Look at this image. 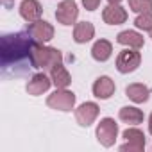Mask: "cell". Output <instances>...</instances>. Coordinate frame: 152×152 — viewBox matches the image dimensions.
I'll return each mask as SVG.
<instances>
[{"instance_id": "1", "label": "cell", "mask_w": 152, "mask_h": 152, "mask_svg": "<svg viewBox=\"0 0 152 152\" xmlns=\"http://www.w3.org/2000/svg\"><path fill=\"white\" fill-rule=\"evenodd\" d=\"M34 38L25 31V32H13V34H4L0 41V61L2 68L7 72L9 68L16 66H29L32 68L31 63V52L34 47Z\"/></svg>"}, {"instance_id": "2", "label": "cell", "mask_w": 152, "mask_h": 152, "mask_svg": "<svg viewBox=\"0 0 152 152\" xmlns=\"http://www.w3.org/2000/svg\"><path fill=\"white\" fill-rule=\"evenodd\" d=\"M31 63H32V68H38V70H52L56 64L63 63V54L59 48L47 47L36 41L31 52Z\"/></svg>"}, {"instance_id": "3", "label": "cell", "mask_w": 152, "mask_h": 152, "mask_svg": "<svg viewBox=\"0 0 152 152\" xmlns=\"http://www.w3.org/2000/svg\"><path fill=\"white\" fill-rule=\"evenodd\" d=\"M75 93L66 90V88H57L54 93L48 95L47 99V106L52 107V109H57V111H72L73 106H75Z\"/></svg>"}, {"instance_id": "4", "label": "cell", "mask_w": 152, "mask_h": 152, "mask_svg": "<svg viewBox=\"0 0 152 152\" xmlns=\"http://www.w3.org/2000/svg\"><path fill=\"white\" fill-rule=\"evenodd\" d=\"M140 64H141V54L138 52V48L127 47L116 56V70L120 73H131V72L138 70Z\"/></svg>"}, {"instance_id": "5", "label": "cell", "mask_w": 152, "mask_h": 152, "mask_svg": "<svg viewBox=\"0 0 152 152\" xmlns=\"http://www.w3.org/2000/svg\"><path fill=\"white\" fill-rule=\"evenodd\" d=\"M97 140L104 147H113L118 138V124L113 118H102L97 125Z\"/></svg>"}, {"instance_id": "6", "label": "cell", "mask_w": 152, "mask_h": 152, "mask_svg": "<svg viewBox=\"0 0 152 152\" xmlns=\"http://www.w3.org/2000/svg\"><path fill=\"white\" fill-rule=\"evenodd\" d=\"M79 16V9H77V4L75 0H63V2L57 6L56 9V18L61 25H72L75 23Z\"/></svg>"}, {"instance_id": "7", "label": "cell", "mask_w": 152, "mask_h": 152, "mask_svg": "<svg viewBox=\"0 0 152 152\" xmlns=\"http://www.w3.org/2000/svg\"><path fill=\"white\" fill-rule=\"evenodd\" d=\"M27 32L34 38V41L38 43H47L54 38V27L45 22V20H36V22H31L27 25Z\"/></svg>"}, {"instance_id": "8", "label": "cell", "mask_w": 152, "mask_h": 152, "mask_svg": "<svg viewBox=\"0 0 152 152\" xmlns=\"http://www.w3.org/2000/svg\"><path fill=\"white\" fill-rule=\"evenodd\" d=\"M125 143L120 145V150H129V152H141L145 148V134L140 129H125L124 131Z\"/></svg>"}, {"instance_id": "9", "label": "cell", "mask_w": 152, "mask_h": 152, "mask_svg": "<svg viewBox=\"0 0 152 152\" xmlns=\"http://www.w3.org/2000/svg\"><path fill=\"white\" fill-rule=\"evenodd\" d=\"M99 111L100 109H99V106L95 102H84L75 109V120H77V124L83 125V127H90L97 120Z\"/></svg>"}, {"instance_id": "10", "label": "cell", "mask_w": 152, "mask_h": 152, "mask_svg": "<svg viewBox=\"0 0 152 152\" xmlns=\"http://www.w3.org/2000/svg\"><path fill=\"white\" fill-rule=\"evenodd\" d=\"M52 84H54V83H52V79H50V77H47L45 73H34L32 77H31V81L27 83L25 90H27V93H29V95L38 97V95H43L45 91H48V88H50Z\"/></svg>"}, {"instance_id": "11", "label": "cell", "mask_w": 152, "mask_h": 152, "mask_svg": "<svg viewBox=\"0 0 152 152\" xmlns=\"http://www.w3.org/2000/svg\"><path fill=\"white\" fill-rule=\"evenodd\" d=\"M102 20L107 25H120L127 20V11L120 6V4H111L102 11Z\"/></svg>"}, {"instance_id": "12", "label": "cell", "mask_w": 152, "mask_h": 152, "mask_svg": "<svg viewBox=\"0 0 152 152\" xmlns=\"http://www.w3.org/2000/svg\"><path fill=\"white\" fill-rule=\"evenodd\" d=\"M116 86H115V81L107 75H100V77L93 83V95L100 100H106L109 99L113 93H115Z\"/></svg>"}, {"instance_id": "13", "label": "cell", "mask_w": 152, "mask_h": 152, "mask_svg": "<svg viewBox=\"0 0 152 152\" xmlns=\"http://www.w3.org/2000/svg\"><path fill=\"white\" fill-rule=\"evenodd\" d=\"M41 13H43V9H41V6H39L38 0H23V2L20 4V15L29 23L39 20L41 18Z\"/></svg>"}, {"instance_id": "14", "label": "cell", "mask_w": 152, "mask_h": 152, "mask_svg": "<svg viewBox=\"0 0 152 152\" xmlns=\"http://www.w3.org/2000/svg\"><path fill=\"white\" fill-rule=\"evenodd\" d=\"M125 95H127L134 104H143V102L148 100L150 90H148V86H145V84H141V83H134V84H129V86L125 88Z\"/></svg>"}, {"instance_id": "15", "label": "cell", "mask_w": 152, "mask_h": 152, "mask_svg": "<svg viewBox=\"0 0 152 152\" xmlns=\"http://www.w3.org/2000/svg\"><path fill=\"white\" fill-rule=\"evenodd\" d=\"M116 41L124 47H129V48H141L145 45V39L140 32L136 31H122L118 36H116Z\"/></svg>"}, {"instance_id": "16", "label": "cell", "mask_w": 152, "mask_h": 152, "mask_svg": "<svg viewBox=\"0 0 152 152\" xmlns=\"http://www.w3.org/2000/svg\"><path fill=\"white\" fill-rule=\"evenodd\" d=\"M95 36V27L91 22H79L73 29V39L75 43H88Z\"/></svg>"}, {"instance_id": "17", "label": "cell", "mask_w": 152, "mask_h": 152, "mask_svg": "<svg viewBox=\"0 0 152 152\" xmlns=\"http://www.w3.org/2000/svg\"><path fill=\"white\" fill-rule=\"evenodd\" d=\"M111 54H113V45H111V41H107V39H99V41H95L93 47H91V56H93V59L99 61V63L107 61V59L111 57Z\"/></svg>"}, {"instance_id": "18", "label": "cell", "mask_w": 152, "mask_h": 152, "mask_svg": "<svg viewBox=\"0 0 152 152\" xmlns=\"http://www.w3.org/2000/svg\"><path fill=\"white\" fill-rule=\"evenodd\" d=\"M50 79H52V83H54L56 88H68L70 83H72V77H70L68 70L63 66V63L56 64V66L50 70Z\"/></svg>"}, {"instance_id": "19", "label": "cell", "mask_w": 152, "mask_h": 152, "mask_svg": "<svg viewBox=\"0 0 152 152\" xmlns=\"http://www.w3.org/2000/svg\"><path fill=\"white\" fill-rule=\"evenodd\" d=\"M118 116H120L122 122L131 124V125H138V124L143 122V111L138 109L136 106H124L118 111Z\"/></svg>"}, {"instance_id": "20", "label": "cell", "mask_w": 152, "mask_h": 152, "mask_svg": "<svg viewBox=\"0 0 152 152\" xmlns=\"http://www.w3.org/2000/svg\"><path fill=\"white\" fill-rule=\"evenodd\" d=\"M129 7L138 15L152 13V0H129Z\"/></svg>"}, {"instance_id": "21", "label": "cell", "mask_w": 152, "mask_h": 152, "mask_svg": "<svg viewBox=\"0 0 152 152\" xmlns=\"http://www.w3.org/2000/svg\"><path fill=\"white\" fill-rule=\"evenodd\" d=\"M134 25L141 31H152V13H141L134 20Z\"/></svg>"}, {"instance_id": "22", "label": "cell", "mask_w": 152, "mask_h": 152, "mask_svg": "<svg viewBox=\"0 0 152 152\" xmlns=\"http://www.w3.org/2000/svg\"><path fill=\"white\" fill-rule=\"evenodd\" d=\"M102 0H83V6L88 9V11H95L99 6H100Z\"/></svg>"}, {"instance_id": "23", "label": "cell", "mask_w": 152, "mask_h": 152, "mask_svg": "<svg viewBox=\"0 0 152 152\" xmlns=\"http://www.w3.org/2000/svg\"><path fill=\"white\" fill-rule=\"evenodd\" d=\"M148 132L152 134V113H150V116H148Z\"/></svg>"}, {"instance_id": "24", "label": "cell", "mask_w": 152, "mask_h": 152, "mask_svg": "<svg viewBox=\"0 0 152 152\" xmlns=\"http://www.w3.org/2000/svg\"><path fill=\"white\" fill-rule=\"evenodd\" d=\"M109 2H111V4H120L122 0H109Z\"/></svg>"}, {"instance_id": "25", "label": "cell", "mask_w": 152, "mask_h": 152, "mask_svg": "<svg viewBox=\"0 0 152 152\" xmlns=\"http://www.w3.org/2000/svg\"><path fill=\"white\" fill-rule=\"evenodd\" d=\"M4 2H6V4H9V2H15V0H4Z\"/></svg>"}, {"instance_id": "26", "label": "cell", "mask_w": 152, "mask_h": 152, "mask_svg": "<svg viewBox=\"0 0 152 152\" xmlns=\"http://www.w3.org/2000/svg\"><path fill=\"white\" fill-rule=\"evenodd\" d=\"M150 38H152V31H150Z\"/></svg>"}]
</instances>
